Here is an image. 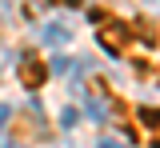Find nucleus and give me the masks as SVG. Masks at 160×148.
<instances>
[{
	"label": "nucleus",
	"mask_w": 160,
	"mask_h": 148,
	"mask_svg": "<svg viewBox=\"0 0 160 148\" xmlns=\"http://www.w3.org/2000/svg\"><path fill=\"white\" fill-rule=\"evenodd\" d=\"M16 72H20V84H24V88H40L44 80H48V64L36 60V56H20Z\"/></svg>",
	"instance_id": "f257e3e1"
},
{
	"label": "nucleus",
	"mask_w": 160,
	"mask_h": 148,
	"mask_svg": "<svg viewBox=\"0 0 160 148\" xmlns=\"http://www.w3.org/2000/svg\"><path fill=\"white\" fill-rule=\"evenodd\" d=\"M124 40H128V28H124V24H104V28H100V44H104V48H108V52H120V48H124Z\"/></svg>",
	"instance_id": "f03ea898"
},
{
	"label": "nucleus",
	"mask_w": 160,
	"mask_h": 148,
	"mask_svg": "<svg viewBox=\"0 0 160 148\" xmlns=\"http://www.w3.org/2000/svg\"><path fill=\"white\" fill-rule=\"evenodd\" d=\"M40 40L44 44H64L68 40V28H64V24H48V28L40 32Z\"/></svg>",
	"instance_id": "7ed1b4c3"
},
{
	"label": "nucleus",
	"mask_w": 160,
	"mask_h": 148,
	"mask_svg": "<svg viewBox=\"0 0 160 148\" xmlns=\"http://www.w3.org/2000/svg\"><path fill=\"white\" fill-rule=\"evenodd\" d=\"M140 120H144L148 128H160V112H156V108H144V112H140Z\"/></svg>",
	"instance_id": "20e7f679"
},
{
	"label": "nucleus",
	"mask_w": 160,
	"mask_h": 148,
	"mask_svg": "<svg viewBox=\"0 0 160 148\" xmlns=\"http://www.w3.org/2000/svg\"><path fill=\"white\" fill-rule=\"evenodd\" d=\"M8 120H12V108H8V104H0V128L8 124Z\"/></svg>",
	"instance_id": "39448f33"
},
{
	"label": "nucleus",
	"mask_w": 160,
	"mask_h": 148,
	"mask_svg": "<svg viewBox=\"0 0 160 148\" xmlns=\"http://www.w3.org/2000/svg\"><path fill=\"white\" fill-rule=\"evenodd\" d=\"M100 148H124V140H112V136H104V140H100Z\"/></svg>",
	"instance_id": "423d86ee"
}]
</instances>
